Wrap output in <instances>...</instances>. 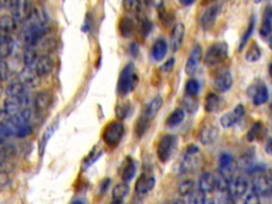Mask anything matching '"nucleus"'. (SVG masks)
I'll list each match as a JSON object with an SVG mask.
<instances>
[{
  "label": "nucleus",
  "mask_w": 272,
  "mask_h": 204,
  "mask_svg": "<svg viewBox=\"0 0 272 204\" xmlns=\"http://www.w3.org/2000/svg\"><path fill=\"white\" fill-rule=\"evenodd\" d=\"M175 63H176V61H175V59H173V58L167 60V61H166L164 63V65L162 66V70L165 71V72H169L170 70H172V68L175 67Z\"/></svg>",
  "instance_id": "3c124183"
},
{
  "label": "nucleus",
  "mask_w": 272,
  "mask_h": 204,
  "mask_svg": "<svg viewBox=\"0 0 272 204\" xmlns=\"http://www.w3.org/2000/svg\"><path fill=\"white\" fill-rule=\"evenodd\" d=\"M269 99V90L265 84H260L256 86L253 92L252 100L255 105H262Z\"/></svg>",
  "instance_id": "a878e982"
},
{
  "label": "nucleus",
  "mask_w": 272,
  "mask_h": 204,
  "mask_svg": "<svg viewBox=\"0 0 272 204\" xmlns=\"http://www.w3.org/2000/svg\"><path fill=\"white\" fill-rule=\"evenodd\" d=\"M125 134V127L120 122H113L105 127L103 140L110 147L117 146Z\"/></svg>",
  "instance_id": "20e7f679"
},
{
  "label": "nucleus",
  "mask_w": 272,
  "mask_h": 204,
  "mask_svg": "<svg viewBox=\"0 0 272 204\" xmlns=\"http://www.w3.org/2000/svg\"><path fill=\"white\" fill-rule=\"evenodd\" d=\"M31 133H32V127L30 126L29 124H26V125L20 126L18 129L16 130V132H15L14 135H16L17 137L24 138V137H26V136L30 135Z\"/></svg>",
  "instance_id": "49530a36"
},
{
  "label": "nucleus",
  "mask_w": 272,
  "mask_h": 204,
  "mask_svg": "<svg viewBox=\"0 0 272 204\" xmlns=\"http://www.w3.org/2000/svg\"><path fill=\"white\" fill-rule=\"evenodd\" d=\"M18 79L29 88H35L40 85L41 75L35 71L33 66H25L18 74Z\"/></svg>",
  "instance_id": "1a4fd4ad"
},
{
  "label": "nucleus",
  "mask_w": 272,
  "mask_h": 204,
  "mask_svg": "<svg viewBox=\"0 0 272 204\" xmlns=\"http://www.w3.org/2000/svg\"><path fill=\"white\" fill-rule=\"evenodd\" d=\"M254 26H255V20H254V18H251V20H250V24H249V27H248V29H247V31L245 32V34L243 35V37H241L240 45H239V50H243V49H244V47L246 46V44H247L248 40L250 39L251 34L253 33Z\"/></svg>",
  "instance_id": "37998d69"
},
{
  "label": "nucleus",
  "mask_w": 272,
  "mask_h": 204,
  "mask_svg": "<svg viewBox=\"0 0 272 204\" xmlns=\"http://www.w3.org/2000/svg\"><path fill=\"white\" fill-rule=\"evenodd\" d=\"M138 78L135 72L134 65L132 63L128 64L124 70L120 73L119 81H118V92L122 95H127L128 93L132 92L137 85Z\"/></svg>",
  "instance_id": "f257e3e1"
},
{
  "label": "nucleus",
  "mask_w": 272,
  "mask_h": 204,
  "mask_svg": "<svg viewBox=\"0 0 272 204\" xmlns=\"http://www.w3.org/2000/svg\"><path fill=\"white\" fill-rule=\"evenodd\" d=\"M233 84V78L230 72H223L221 73L217 79L215 80V87L220 93H224L226 90H229L232 87Z\"/></svg>",
  "instance_id": "4be33fe9"
},
{
  "label": "nucleus",
  "mask_w": 272,
  "mask_h": 204,
  "mask_svg": "<svg viewBox=\"0 0 272 204\" xmlns=\"http://www.w3.org/2000/svg\"><path fill=\"white\" fill-rule=\"evenodd\" d=\"M135 172H136L135 164H134L133 160L129 158V160H128V162H127V164L125 165L123 173H122V178H123L124 182H127V183L130 182V181L134 178Z\"/></svg>",
  "instance_id": "72a5a7b5"
},
{
  "label": "nucleus",
  "mask_w": 272,
  "mask_h": 204,
  "mask_svg": "<svg viewBox=\"0 0 272 204\" xmlns=\"http://www.w3.org/2000/svg\"><path fill=\"white\" fill-rule=\"evenodd\" d=\"M50 103H51L50 95L48 93L41 92L34 97L33 107H34V110L37 113H42V112H45L49 108Z\"/></svg>",
  "instance_id": "aec40b11"
},
{
  "label": "nucleus",
  "mask_w": 272,
  "mask_h": 204,
  "mask_svg": "<svg viewBox=\"0 0 272 204\" xmlns=\"http://www.w3.org/2000/svg\"><path fill=\"white\" fill-rule=\"evenodd\" d=\"M199 90H200V84L197 80L191 79L187 81L186 86H185V92L188 96L196 97L199 94Z\"/></svg>",
  "instance_id": "ea45409f"
},
{
  "label": "nucleus",
  "mask_w": 272,
  "mask_h": 204,
  "mask_svg": "<svg viewBox=\"0 0 272 204\" xmlns=\"http://www.w3.org/2000/svg\"><path fill=\"white\" fill-rule=\"evenodd\" d=\"M183 104H184L185 110H187L188 112H191V113L195 112L196 110H197V108H198V103H197V101L195 100V97L188 96V95H187V97L184 99Z\"/></svg>",
  "instance_id": "a18cd8bd"
},
{
  "label": "nucleus",
  "mask_w": 272,
  "mask_h": 204,
  "mask_svg": "<svg viewBox=\"0 0 272 204\" xmlns=\"http://www.w3.org/2000/svg\"><path fill=\"white\" fill-rule=\"evenodd\" d=\"M194 191H195V183L191 180L183 181V182L179 185V188H178V192L181 196H182V197H188V196H190Z\"/></svg>",
  "instance_id": "58836bf2"
},
{
  "label": "nucleus",
  "mask_w": 272,
  "mask_h": 204,
  "mask_svg": "<svg viewBox=\"0 0 272 204\" xmlns=\"http://www.w3.org/2000/svg\"><path fill=\"white\" fill-rule=\"evenodd\" d=\"M218 128L213 124H206L201 129L199 138L203 145H210L218 137Z\"/></svg>",
  "instance_id": "dca6fc26"
},
{
  "label": "nucleus",
  "mask_w": 272,
  "mask_h": 204,
  "mask_svg": "<svg viewBox=\"0 0 272 204\" xmlns=\"http://www.w3.org/2000/svg\"><path fill=\"white\" fill-rule=\"evenodd\" d=\"M4 5L13 17L17 20L24 19L22 15V2L21 0H4Z\"/></svg>",
  "instance_id": "393cba45"
},
{
  "label": "nucleus",
  "mask_w": 272,
  "mask_h": 204,
  "mask_svg": "<svg viewBox=\"0 0 272 204\" xmlns=\"http://www.w3.org/2000/svg\"><path fill=\"white\" fill-rule=\"evenodd\" d=\"M17 19L11 14H5L0 17V29L5 33L13 32L17 28Z\"/></svg>",
  "instance_id": "c756f323"
},
{
  "label": "nucleus",
  "mask_w": 272,
  "mask_h": 204,
  "mask_svg": "<svg viewBox=\"0 0 272 204\" xmlns=\"http://www.w3.org/2000/svg\"><path fill=\"white\" fill-rule=\"evenodd\" d=\"M217 179L209 172L204 173L199 180V190L204 193H211L216 190Z\"/></svg>",
  "instance_id": "6ab92c4d"
},
{
  "label": "nucleus",
  "mask_w": 272,
  "mask_h": 204,
  "mask_svg": "<svg viewBox=\"0 0 272 204\" xmlns=\"http://www.w3.org/2000/svg\"><path fill=\"white\" fill-rule=\"evenodd\" d=\"M179 1L183 5H191L195 2V0H179Z\"/></svg>",
  "instance_id": "5fc2aeb1"
},
{
  "label": "nucleus",
  "mask_w": 272,
  "mask_h": 204,
  "mask_svg": "<svg viewBox=\"0 0 272 204\" xmlns=\"http://www.w3.org/2000/svg\"><path fill=\"white\" fill-rule=\"evenodd\" d=\"M163 105V99L161 96H156L154 97L152 100H151L148 104L147 107L145 109V111H143V115H145L148 119L152 120L156 114L158 113V111L161 110Z\"/></svg>",
  "instance_id": "412c9836"
},
{
  "label": "nucleus",
  "mask_w": 272,
  "mask_h": 204,
  "mask_svg": "<svg viewBox=\"0 0 272 204\" xmlns=\"http://www.w3.org/2000/svg\"><path fill=\"white\" fill-rule=\"evenodd\" d=\"M185 118V113L182 109H177L173 111L166 120V125L168 127H177L183 122Z\"/></svg>",
  "instance_id": "473e14b6"
},
{
  "label": "nucleus",
  "mask_w": 272,
  "mask_h": 204,
  "mask_svg": "<svg viewBox=\"0 0 272 204\" xmlns=\"http://www.w3.org/2000/svg\"><path fill=\"white\" fill-rule=\"evenodd\" d=\"M149 123H150V119H148L143 114L139 117L137 125H136V133H137L139 137H141V135L147 131V129L149 128Z\"/></svg>",
  "instance_id": "79ce46f5"
},
{
  "label": "nucleus",
  "mask_w": 272,
  "mask_h": 204,
  "mask_svg": "<svg viewBox=\"0 0 272 204\" xmlns=\"http://www.w3.org/2000/svg\"><path fill=\"white\" fill-rule=\"evenodd\" d=\"M219 12H220V5L218 4L210 5L205 11H204L200 19V24L203 30L207 31V30L213 28Z\"/></svg>",
  "instance_id": "9b49d317"
},
{
  "label": "nucleus",
  "mask_w": 272,
  "mask_h": 204,
  "mask_svg": "<svg viewBox=\"0 0 272 204\" xmlns=\"http://www.w3.org/2000/svg\"><path fill=\"white\" fill-rule=\"evenodd\" d=\"M176 145L177 137L175 135L166 134L162 136V138L158 141L157 145V156L160 158L161 162H168V160L173 153V151L176 149Z\"/></svg>",
  "instance_id": "39448f33"
},
{
  "label": "nucleus",
  "mask_w": 272,
  "mask_h": 204,
  "mask_svg": "<svg viewBox=\"0 0 272 204\" xmlns=\"http://www.w3.org/2000/svg\"><path fill=\"white\" fill-rule=\"evenodd\" d=\"M167 43L164 40H157L153 45L152 50H151V55H152V58L155 61H162L166 55H167Z\"/></svg>",
  "instance_id": "cd10ccee"
},
{
  "label": "nucleus",
  "mask_w": 272,
  "mask_h": 204,
  "mask_svg": "<svg viewBox=\"0 0 272 204\" xmlns=\"http://www.w3.org/2000/svg\"><path fill=\"white\" fill-rule=\"evenodd\" d=\"M21 104L19 98L17 97H9L6 96V98L3 101V110L9 114L10 116L16 114L20 110H21Z\"/></svg>",
  "instance_id": "bb28decb"
},
{
  "label": "nucleus",
  "mask_w": 272,
  "mask_h": 204,
  "mask_svg": "<svg viewBox=\"0 0 272 204\" xmlns=\"http://www.w3.org/2000/svg\"><path fill=\"white\" fill-rule=\"evenodd\" d=\"M206 193H204L203 191L199 190V191H194L188 197H190V199H188V202L190 203H193V204H202V203H205L206 202V196H205Z\"/></svg>",
  "instance_id": "a19ab883"
},
{
  "label": "nucleus",
  "mask_w": 272,
  "mask_h": 204,
  "mask_svg": "<svg viewBox=\"0 0 272 204\" xmlns=\"http://www.w3.org/2000/svg\"><path fill=\"white\" fill-rule=\"evenodd\" d=\"M155 185V179L153 176L148 175V173H142L140 177L136 180L135 183V192L138 195H147L153 190Z\"/></svg>",
  "instance_id": "f8f14e48"
},
{
  "label": "nucleus",
  "mask_w": 272,
  "mask_h": 204,
  "mask_svg": "<svg viewBox=\"0 0 272 204\" xmlns=\"http://www.w3.org/2000/svg\"><path fill=\"white\" fill-rule=\"evenodd\" d=\"M48 16L40 6H33L32 11L25 18L24 27L28 28H39V29H47Z\"/></svg>",
  "instance_id": "0eeeda50"
},
{
  "label": "nucleus",
  "mask_w": 272,
  "mask_h": 204,
  "mask_svg": "<svg viewBox=\"0 0 272 204\" xmlns=\"http://www.w3.org/2000/svg\"><path fill=\"white\" fill-rule=\"evenodd\" d=\"M270 108H271V111H272V103H271V105H270Z\"/></svg>",
  "instance_id": "052dcab7"
},
{
  "label": "nucleus",
  "mask_w": 272,
  "mask_h": 204,
  "mask_svg": "<svg viewBox=\"0 0 272 204\" xmlns=\"http://www.w3.org/2000/svg\"><path fill=\"white\" fill-rule=\"evenodd\" d=\"M270 35H271V37H270V48L272 49V32H271Z\"/></svg>",
  "instance_id": "bf43d9fd"
},
{
  "label": "nucleus",
  "mask_w": 272,
  "mask_h": 204,
  "mask_svg": "<svg viewBox=\"0 0 272 204\" xmlns=\"http://www.w3.org/2000/svg\"><path fill=\"white\" fill-rule=\"evenodd\" d=\"M267 131L266 128L262 123H255L252 125L251 129L249 130L247 134V138L249 141H255V140H261L265 137Z\"/></svg>",
  "instance_id": "b1692460"
},
{
  "label": "nucleus",
  "mask_w": 272,
  "mask_h": 204,
  "mask_svg": "<svg viewBox=\"0 0 272 204\" xmlns=\"http://www.w3.org/2000/svg\"><path fill=\"white\" fill-rule=\"evenodd\" d=\"M27 90V87L24 85L19 79L11 82L5 88V95L9 97H17L19 98Z\"/></svg>",
  "instance_id": "c85d7f7f"
},
{
  "label": "nucleus",
  "mask_w": 272,
  "mask_h": 204,
  "mask_svg": "<svg viewBox=\"0 0 272 204\" xmlns=\"http://www.w3.org/2000/svg\"><path fill=\"white\" fill-rule=\"evenodd\" d=\"M206 1H211V0H206Z\"/></svg>",
  "instance_id": "680f3d73"
},
{
  "label": "nucleus",
  "mask_w": 272,
  "mask_h": 204,
  "mask_svg": "<svg viewBox=\"0 0 272 204\" xmlns=\"http://www.w3.org/2000/svg\"><path fill=\"white\" fill-rule=\"evenodd\" d=\"M226 57H228V45L224 42H219L211 45L207 49L204 57V63L207 66H215L221 63Z\"/></svg>",
  "instance_id": "f03ea898"
},
{
  "label": "nucleus",
  "mask_w": 272,
  "mask_h": 204,
  "mask_svg": "<svg viewBox=\"0 0 272 204\" xmlns=\"http://www.w3.org/2000/svg\"><path fill=\"white\" fill-rule=\"evenodd\" d=\"M245 203H248V204H258L260 203V195L256 194L254 191L248 196V197L246 198L245 200Z\"/></svg>",
  "instance_id": "8fccbe9b"
},
{
  "label": "nucleus",
  "mask_w": 272,
  "mask_h": 204,
  "mask_svg": "<svg viewBox=\"0 0 272 204\" xmlns=\"http://www.w3.org/2000/svg\"><path fill=\"white\" fill-rule=\"evenodd\" d=\"M14 49V41L9 34H4L0 39V59H6L12 55Z\"/></svg>",
  "instance_id": "5701e85b"
},
{
  "label": "nucleus",
  "mask_w": 272,
  "mask_h": 204,
  "mask_svg": "<svg viewBox=\"0 0 272 204\" xmlns=\"http://www.w3.org/2000/svg\"><path fill=\"white\" fill-rule=\"evenodd\" d=\"M248 191V181L243 178L238 177L234 181H231V186L229 194L232 198H238L244 196Z\"/></svg>",
  "instance_id": "f3484780"
},
{
  "label": "nucleus",
  "mask_w": 272,
  "mask_h": 204,
  "mask_svg": "<svg viewBox=\"0 0 272 204\" xmlns=\"http://www.w3.org/2000/svg\"><path fill=\"white\" fill-rule=\"evenodd\" d=\"M200 150L196 145H191L188 146L185 153L182 157V161L180 163V172L181 173H185L187 171H191L195 169L196 167H198V165L200 164Z\"/></svg>",
  "instance_id": "7ed1b4c3"
},
{
  "label": "nucleus",
  "mask_w": 272,
  "mask_h": 204,
  "mask_svg": "<svg viewBox=\"0 0 272 204\" xmlns=\"http://www.w3.org/2000/svg\"><path fill=\"white\" fill-rule=\"evenodd\" d=\"M4 34H7V33L3 32V31H2V30H1V29H0V39H1V37H2V36H3Z\"/></svg>",
  "instance_id": "4d7b16f0"
},
{
  "label": "nucleus",
  "mask_w": 272,
  "mask_h": 204,
  "mask_svg": "<svg viewBox=\"0 0 272 204\" xmlns=\"http://www.w3.org/2000/svg\"><path fill=\"white\" fill-rule=\"evenodd\" d=\"M184 34H185V27L182 22H179L172 29L171 37H170V47L173 52L178 51L181 46H182V43L184 40Z\"/></svg>",
  "instance_id": "2eb2a0df"
},
{
  "label": "nucleus",
  "mask_w": 272,
  "mask_h": 204,
  "mask_svg": "<svg viewBox=\"0 0 272 204\" xmlns=\"http://www.w3.org/2000/svg\"><path fill=\"white\" fill-rule=\"evenodd\" d=\"M269 74L272 77V63L269 65Z\"/></svg>",
  "instance_id": "6e6d98bb"
},
{
  "label": "nucleus",
  "mask_w": 272,
  "mask_h": 204,
  "mask_svg": "<svg viewBox=\"0 0 272 204\" xmlns=\"http://www.w3.org/2000/svg\"><path fill=\"white\" fill-rule=\"evenodd\" d=\"M7 73H9V65H7L4 60L0 59V82L5 80Z\"/></svg>",
  "instance_id": "09e8293b"
},
{
  "label": "nucleus",
  "mask_w": 272,
  "mask_h": 204,
  "mask_svg": "<svg viewBox=\"0 0 272 204\" xmlns=\"http://www.w3.org/2000/svg\"><path fill=\"white\" fill-rule=\"evenodd\" d=\"M37 58H39V55H37V51L34 49V47L28 46L24 52V57H22L25 66H33Z\"/></svg>",
  "instance_id": "e433bc0d"
},
{
  "label": "nucleus",
  "mask_w": 272,
  "mask_h": 204,
  "mask_svg": "<svg viewBox=\"0 0 272 204\" xmlns=\"http://www.w3.org/2000/svg\"><path fill=\"white\" fill-rule=\"evenodd\" d=\"M11 135H12V133H11L9 128L6 127L5 124L0 125V143H2V145H3V143L7 139H9V137Z\"/></svg>",
  "instance_id": "de8ad7c7"
},
{
  "label": "nucleus",
  "mask_w": 272,
  "mask_h": 204,
  "mask_svg": "<svg viewBox=\"0 0 272 204\" xmlns=\"http://www.w3.org/2000/svg\"><path fill=\"white\" fill-rule=\"evenodd\" d=\"M142 26H141V28H142V31L143 32H145L146 34L148 33V32H150V29H151V24H150V21L149 20H143L142 21V24H141Z\"/></svg>",
  "instance_id": "603ef678"
},
{
  "label": "nucleus",
  "mask_w": 272,
  "mask_h": 204,
  "mask_svg": "<svg viewBox=\"0 0 272 204\" xmlns=\"http://www.w3.org/2000/svg\"><path fill=\"white\" fill-rule=\"evenodd\" d=\"M202 60V48L199 45L195 46V48L192 50L190 58L187 59V62L185 65V72L188 75H193L201 62Z\"/></svg>",
  "instance_id": "4468645a"
},
{
  "label": "nucleus",
  "mask_w": 272,
  "mask_h": 204,
  "mask_svg": "<svg viewBox=\"0 0 272 204\" xmlns=\"http://www.w3.org/2000/svg\"><path fill=\"white\" fill-rule=\"evenodd\" d=\"M128 194H129V186H128L127 182L118 183L114 188H113V201L115 203H122L128 196Z\"/></svg>",
  "instance_id": "7c9ffc66"
},
{
  "label": "nucleus",
  "mask_w": 272,
  "mask_h": 204,
  "mask_svg": "<svg viewBox=\"0 0 272 204\" xmlns=\"http://www.w3.org/2000/svg\"><path fill=\"white\" fill-rule=\"evenodd\" d=\"M272 32V4H268L264 12L263 24L260 30L262 37H268Z\"/></svg>",
  "instance_id": "a211bd4d"
},
{
  "label": "nucleus",
  "mask_w": 272,
  "mask_h": 204,
  "mask_svg": "<svg viewBox=\"0 0 272 204\" xmlns=\"http://www.w3.org/2000/svg\"><path fill=\"white\" fill-rule=\"evenodd\" d=\"M262 56V51L261 48L259 47L258 44H252L250 47L248 48L247 52H246V60L248 62H256L259 61Z\"/></svg>",
  "instance_id": "c9c22d12"
},
{
  "label": "nucleus",
  "mask_w": 272,
  "mask_h": 204,
  "mask_svg": "<svg viewBox=\"0 0 272 204\" xmlns=\"http://www.w3.org/2000/svg\"><path fill=\"white\" fill-rule=\"evenodd\" d=\"M220 98H219L216 94L214 93H209L206 96L205 103H204V108H205L206 112L208 113H213L217 112L220 108Z\"/></svg>",
  "instance_id": "2f4dec72"
},
{
  "label": "nucleus",
  "mask_w": 272,
  "mask_h": 204,
  "mask_svg": "<svg viewBox=\"0 0 272 204\" xmlns=\"http://www.w3.org/2000/svg\"><path fill=\"white\" fill-rule=\"evenodd\" d=\"M119 30L120 33H122L123 36L125 37H129L131 36V34L133 33L134 30V24L132 19H130L129 17H124L122 18L119 22Z\"/></svg>",
  "instance_id": "f704fd0d"
},
{
  "label": "nucleus",
  "mask_w": 272,
  "mask_h": 204,
  "mask_svg": "<svg viewBox=\"0 0 272 204\" xmlns=\"http://www.w3.org/2000/svg\"><path fill=\"white\" fill-rule=\"evenodd\" d=\"M253 191L260 196H270L272 195V175L260 171L253 180Z\"/></svg>",
  "instance_id": "423d86ee"
},
{
  "label": "nucleus",
  "mask_w": 272,
  "mask_h": 204,
  "mask_svg": "<svg viewBox=\"0 0 272 204\" xmlns=\"http://www.w3.org/2000/svg\"><path fill=\"white\" fill-rule=\"evenodd\" d=\"M2 151H3V148H2V143H0V156H1V154H2Z\"/></svg>",
  "instance_id": "13d9d810"
},
{
  "label": "nucleus",
  "mask_w": 272,
  "mask_h": 204,
  "mask_svg": "<svg viewBox=\"0 0 272 204\" xmlns=\"http://www.w3.org/2000/svg\"><path fill=\"white\" fill-rule=\"evenodd\" d=\"M116 116L118 119L120 120H123L125 119L128 114H129V112H130V104L129 103H123V104H118L117 107H116Z\"/></svg>",
  "instance_id": "c03bdc74"
},
{
  "label": "nucleus",
  "mask_w": 272,
  "mask_h": 204,
  "mask_svg": "<svg viewBox=\"0 0 272 204\" xmlns=\"http://www.w3.org/2000/svg\"><path fill=\"white\" fill-rule=\"evenodd\" d=\"M218 167H219V171H220V175L222 177L232 179L233 175L236 171L237 164H236L235 158H234L231 154L222 153L220 154V156H219Z\"/></svg>",
  "instance_id": "6e6552de"
},
{
  "label": "nucleus",
  "mask_w": 272,
  "mask_h": 204,
  "mask_svg": "<svg viewBox=\"0 0 272 204\" xmlns=\"http://www.w3.org/2000/svg\"><path fill=\"white\" fill-rule=\"evenodd\" d=\"M54 60L51 59L50 56L42 55L37 58L33 65V68L41 77H45V75H48L52 70H54Z\"/></svg>",
  "instance_id": "ddd939ff"
},
{
  "label": "nucleus",
  "mask_w": 272,
  "mask_h": 204,
  "mask_svg": "<svg viewBox=\"0 0 272 204\" xmlns=\"http://www.w3.org/2000/svg\"><path fill=\"white\" fill-rule=\"evenodd\" d=\"M125 10L132 15H137L141 10L140 0H124Z\"/></svg>",
  "instance_id": "4c0bfd02"
},
{
  "label": "nucleus",
  "mask_w": 272,
  "mask_h": 204,
  "mask_svg": "<svg viewBox=\"0 0 272 204\" xmlns=\"http://www.w3.org/2000/svg\"><path fill=\"white\" fill-rule=\"evenodd\" d=\"M245 108L244 105L238 104L234 108L231 112L226 113L221 118H220V125L224 129H229V128H232L233 126H235L239 120L244 117L245 115Z\"/></svg>",
  "instance_id": "9d476101"
},
{
  "label": "nucleus",
  "mask_w": 272,
  "mask_h": 204,
  "mask_svg": "<svg viewBox=\"0 0 272 204\" xmlns=\"http://www.w3.org/2000/svg\"><path fill=\"white\" fill-rule=\"evenodd\" d=\"M266 152L272 156V138H270L266 143Z\"/></svg>",
  "instance_id": "864d4df0"
}]
</instances>
